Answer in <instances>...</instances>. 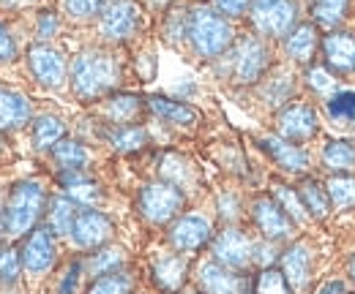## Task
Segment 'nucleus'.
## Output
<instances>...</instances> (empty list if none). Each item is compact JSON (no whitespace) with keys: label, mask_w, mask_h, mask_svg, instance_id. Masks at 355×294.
Instances as JSON below:
<instances>
[{"label":"nucleus","mask_w":355,"mask_h":294,"mask_svg":"<svg viewBox=\"0 0 355 294\" xmlns=\"http://www.w3.org/2000/svg\"><path fill=\"white\" fill-rule=\"evenodd\" d=\"M69 80H71V90L80 101H96V98L112 93L115 84L121 82V63L115 55L90 46L71 60Z\"/></svg>","instance_id":"1"},{"label":"nucleus","mask_w":355,"mask_h":294,"mask_svg":"<svg viewBox=\"0 0 355 294\" xmlns=\"http://www.w3.org/2000/svg\"><path fill=\"white\" fill-rule=\"evenodd\" d=\"M186 36L194 46V52L205 60L224 55L235 42V30L230 19L214 6H191L186 11Z\"/></svg>","instance_id":"2"},{"label":"nucleus","mask_w":355,"mask_h":294,"mask_svg":"<svg viewBox=\"0 0 355 294\" xmlns=\"http://www.w3.org/2000/svg\"><path fill=\"white\" fill-rule=\"evenodd\" d=\"M46 191L36 180H22L8 191V199L3 205L6 212V235L11 237H25L33 232L46 212Z\"/></svg>","instance_id":"3"},{"label":"nucleus","mask_w":355,"mask_h":294,"mask_svg":"<svg viewBox=\"0 0 355 294\" xmlns=\"http://www.w3.org/2000/svg\"><path fill=\"white\" fill-rule=\"evenodd\" d=\"M137 205H139V212H142L145 221H150V223L159 226V223L175 221L178 215H180V210H183V205H186V196H183V191L178 185H173V183L156 180V183L142 185Z\"/></svg>","instance_id":"4"},{"label":"nucleus","mask_w":355,"mask_h":294,"mask_svg":"<svg viewBox=\"0 0 355 294\" xmlns=\"http://www.w3.org/2000/svg\"><path fill=\"white\" fill-rule=\"evenodd\" d=\"M249 17L257 33L282 39V36H290L298 22V3L295 0H252Z\"/></svg>","instance_id":"5"},{"label":"nucleus","mask_w":355,"mask_h":294,"mask_svg":"<svg viewBox=\"0 0 355 294\" xmlns=\"http://www.w3.org/2000/svg\"><path fill=\"white\" fill-rule=\"evenodd\" d=\"M142 28V8L134 0H112L101 11L98 30L110 42H129Z\"/></svg>","instance_id":"6"},{"label":"nucleus","mask_w":355,"mask_h":294,"mask_svg":"<svg viewBox=\"0 0 355 294\" xmlns=\"http://www.w3.org/2000/svg\"><path fill=\"white\" fill-rule=\"evenodd\" d=\"M268 63H270V55L266 44L257 36H243L232 49V82L252 84L263 80Z\"/></svg>","instance_id":"7"},{"label":"nucleus","mask_w":355,"mask_h":294,"mask_svg":"<svg viewBox=\"0 0 355 294\" xmlns=\"http://www.w3.org/2000/svg\"><path fill=\"white\" fill-rule=\"evenodd\" d=\"M55 259H58V246H55V232L49 226H36L33 232L25 235V243L19 248V261L28 275L49 273Z\"/></svg>","instance_id":"8"},{"label":"nucleus","mask_w":355,"mask_h":294,"mask_svg":"<svg viewBox=\"0 0 355 294\" xmlns=\"http://www.w3.org/2000/svg\"><path fill=\"white\" fill-rule=\"evenodd\" d=\"M31 77L44 87H60L66 80V57L52 44H33L25 55Z\"/></svg>","instance_id":"9"},{"label":"nucleus","mask_w":355,"mask_h":294,"mask_svg":"<svg viewBox=\"0 0 355 294\" xmlns=\"http://www.w3.org/2000/svg\"><path fill=\"white\" fill-rule=\"evenodd\" d=\"M214 261L227 270H243L254 261V243L241 229H224L214 237Z\"/></svg>","instance_id":"10"},{"label":"nucleus","mask_w":355,"mask_h":294,"mask_svg":"<svg viewBox=\"0 0 355 294\" xmlns=\"http://www.w3.org/2000/svg\"><path fill=\"white\" fill-rule=\"evenodd\" d=\"M252 218L257 223V229L263 232L268 243H276V240H287L295 229L293 218L279 208V202L273 196H257L254 205H252Z\"/></svg>","instance_id":"11"},{"label":"nucleus","mask_w":355,"mask_h":294,"mask_svg":"<svg viewBox=\"0 0 355 294\" xmlns=\"http://www.w3.org/2000/svg\"><path fill=\"white\" fill-rule=\"evenodd\" d=\"M170 246L180 253H194L200 251L211 237H214V229H211V221L205 215H180L175 223L170 226Z\"/></svg>","instance_id":"12"},{"label":"nucleus","mask_w":355,"mask_h":294,"mask_svg":"<svg viewBox=\"0 0 355 294\" xmlns=\"http://www.w3.org/2000/svg\"><path fill=\"white\" fill-rule=\"evenodd\" d=\"M69 235L77 248H101L112 237V221L98 210H80Z\"/></svg>","instance_id":"13"},{"label":"nucleus","mask_w":355,"mask_h":294,"mask_svg":"<svg viewBox=\"0 0 355 294\" xmlns=\"http://www.w3.org/2000/svg\"><path fill=\"white\" fill-rule=\"evenodd\" d=\"M276 131L282 139L306 142L317 134V115L309 104H290L276 115Z\"/></svg>","instance_id":"14"},{"label":"nucleus","mask_w":355,"mask_h":294,"mask_svg":"<svg viewBox=\"0 0 355 294\" xmlns=\"http://www.w3.org/2000/svg\"><path fill=\"white\" fill-rule=\"evenodd\" d=\"M322 55L331 71L336 74H355V36L334 30L322 39Z\"/></svg>","instance_id":"15"},{"label":"nucleus","mask_w":355,"mask_h":294,"mask_svg":"<svg viewBox=\"0 0 355 294\" xmlns=\"http://www.w3.org/2000/svg\"><path fill=\"white\" fill-rule=\"evenodd\" d=\"M260 145H263V150H266L268 156L282 169H287V172H306L309 169L306 150L301 145L290 142V139H282V136L273 134V136H263Z\"/></svg>","instance_id":"16"},{"label":"nucleus","mask_w":355,"mask_h":294,"mask_svg":"<svg viewBox=\"0 0 355 294\" xmlns=\"http://www.w3.org/2000/svg\"><path fill=\"white\" fill-rule=\"evenodd\" d=\"M282 275H284V281L290 284L293 292H298L309 284L311 251L306 243H293L287 251L282 253Z\"/></svg>","instance_id":"17"},{"label":"nucleus","mask_w":355,"mask_h":294,"mask_svg":"<svg viewBox=\"0 0 355 294\" xmlns=\"http://www.w3.org/2000/svg\"><path fill=\"white\" fill-rule=\"evenodd\" d=\"M31 101L14 90V87H6L0 84V131H17L31 120Z\"/></svg>","instance_id":"18"},{"label":"nucleus","mask_w":355,"mask_h":294,"mask_svg":"<svg viewBox=\"0 0 355 294\" xmlns=\"http://www.w3.org/2000/svg\"><path fill=\"white\" fill-rule=\"evenodd\" d=\"M197 284L202 294H241V278L219 261H205L197 270Z\"/></svg>","instance_id":"19"},{"label":"nucleus","mask_w":355,"mask_h":294,"mask_svg":"<svg viewBox=\"0 0 355 294\" xmlns=\"http://www.w3.org/2000/svg\"><path fill=\"white\" fill-rule=\"evenodd\" d=\"M186 270H189V261L186 256H178V253H167V256H159L153 261V281L162 292L175 294L183 281H186Z\"/></svg>","instance_id":"20"},{"label":"nucleus","mask_w":355,"mask_h":294,"mask_svg":"<svg viewBox=\"0 0 355 294\" xmlns=\"http://www.w3.org/2000/svg\"><path fill=\"white\" fill-rule=\"evenodd\" d=\"M60 183L66 188V196L77 205H85V208H93L104 199L98 183H93L88 174H83V169H71V172H63L60 174Z\"/></svg>","instance_id":"21"},{"label":"nucleus","mask_w":355,"mask_h":294,"mask_svg":"<svg viewBox=\"0 0 355 294\" xmlns=\"http://www.w3.org/2000/svg\"><path fill=\"white\" fill-rule=\"evenodd\" d=\"M145 107H148L153 115H159L162 120L175 123V126H194V123L200 120V112H197L194 107H189V104H183V101L164 98V95H150V98L145 101Z\"/></svg>","instance_id":"22"},{"label":"nucleus","mask_w":355,"mask_h":294,"mask_svg":"<svg viewBox=\"0 0 355 294\" xmlns=\"http://www.w3.org/2000/svg\"><path fill=\"white\" fill-rule=\"evenodd\" d=\"M139 112H142V101L132 93H115V95H110V101L104 107L107 120H112L115 126H134Z\"/></svg>","instance_id":"23"},{"label":"nucleus","mask_w":355,"mask_h":294,"mask_svg":"<svg viewBox=\"0 0 355 294\" xmlns=\"http://www.w3.org/2000/svg\"><path fill=\"white\" fill-rule=\"evenodd\" d=\"M31 139L36 150H52L60 139H66V126L55 115H39L31 128Z\"/></svg>","instance_id":"24"},{"label":"nucleus","mask_w":355,"mask_h":294,"mask_svg":"<svg viewBox=\"0 0 355 294\" xmlns=\"http://www.w3.org/2000/svg\"><path fill=\"white\" fill-rule=\"evenodd\" d=\"M317 28L314 25H298L293 28V33L287 36V55L298 63H309L317 52Z\"/></svg>","instance_id":"25"},{"label":"nucleus","mask_w":355,"mask_h":294,"mask_svg":"<svg viewBox=\"0 0 355 294\" xmlns=\"http://www.w3.org/2000/svg\"><path fill=\"white\" fill-rule=\"evenodd\" d=\"M77 202H71L69 196H55L46 202V221H49V229L55 235H69L71 226H74V218H77Z\"/></svg>","instance_id":"26"},{"label":"nucleus","mask_w":355,"mask_h":294,"mask_svg":"<svg viewBox=\"0 0 355 294\" xmlns=\"http://www.w3.org/2000/svg\"><path fill=\"white\" fill-rule=\"evenodd\" d=\"M49 153H52V161L63 169V172L83 169L90 158L88 147H85L83 142H77V139H60Z\"/></svg>","instance_id":"27"},{"label":"nucleus","mask_w":355,"mask_h":294,"mask_svg":"<svg viewBox=\"0 0 355 294\" xmlns=\"http://www.w3.org/2000/svg\"><path fill=\"white\" fill-rule=\"evenodd\" d=\"M298 196H301V202H304V210L309 212L311 218H317V221L328 218V212H331L328 191H325L317 180H304V183L298 185Z\"/></svg>","instance_id":"28"},{"label":"nucleus","mask_w":355,"mask_h":294,"mask_svg":"<svg viewBox=\"0 0 355 294\" xmlns=\"http://www.w3.org/2000/svg\"><path fill=\"white\" fill-rule=\"evenodd\" d=\"M322 164L331 172H350L355 169V142L350 139H334L322 150Z\"/></svg>","instance_id":"29"},{"label":"nucleus","mask_w":355,"mask_h":294,"mask_svg":"<svg viewBox=\"0 0 355 294\" xmlns=\"http://www.w3.org/2000/svg\"><path fill=\"white\" fill-rule=\"evenodd\" d=\"M107 139L118 153H137L148 145V131L142 126H115L107 131Z\"/></svg>","instance_id":"30"},{"label":"nucleus","mask_w":355,"mask_h":294,"mask_svg":"<svg viewBox=\"0 0 355 294\" xmlns=\"http://www.w3.org/2000/svg\"><path fill=\"white\" fill-rule=\"evenodd\" d=\"M132 286H134V278L121 267V270H112L107 275H98L90 284L88 294H129Z\"/></svg>","instance_id":"31"},{"label":"nucleus","mask_w":355,"mask_h":294,"mask_svg":"<svg viewBox=\"0 0 355 294\" xmlns=\"http://www.w3.org/2000/svg\"><path fill=\"white\" fill-rule=\"evenodd\" d=\"M347 14V0H314L311 17L322 28H336Z\"/></svg>","instance_id":"32"},{"label":"nucleus","mask_w":355,"mask_h":294,"mask_svg":"<svg viewBox=\"0 0 355 294\" xmlns=\"http://www.w3.org/2000/svg\"><path fill=\"white\" fill-rule=\"evenodd\" d=\"M270 196L279 202V208H282V210H284L287 215H290V218H293V223H295V221H306V218H309V212L304 210V202H301L298 191H293L290 185H284V183H276Z\"/></svg>","instance_id":"33"},{"label":"nucleus","mask_w":355,"mask_h":294,"mask_svg":"<svg viewBox=\"0 0 355 294\" xmlns=\"http://www.w3.org/2000/svg\"><path fill=\"white\" fill-rule=\"evenodd\" d=\"M328 199L339 208V210H347L355 205V180L353 177H334L328 183Z\"/></svg>","instance_id":"34"},{"label":"nucleus","mask_w":355,"mask_h":294,"mask_svg":"<svg viewBox=\"0 0 355 294\" xmlns=\"http://www.w3.org/2000/svg\"><path fill=\"white\" fill-rule=\"evenodd\" d=\"M123 251L121 248H101V251L93 253V259H90V270H93V275H107V273H112V270H121L123 267Z\"/></svg>","instance_id":"35"},{"label":"nucleus","mask_w":355,"mask_h":294,"mask_svg":"<svg viewBox=\"0 0 355 294\" xmlns=\"http://www.w3.org/2000/svg\"><path fill=\"white\" fill-rule=\"evenodd\" d=\"M107 0H63V8L71 19L77 22H88L93 17H101Z\"/></svg>","instance_id":"36"},{"label":"nucleus","mask_w":355,"mask_h":294,"mask_svg":"<svg viewBox=\"0 0 355 294\" xmlns=\"http://www.w3.org/2000/svg\"><path fill=\"white\" fill-rule=\"evenodd\" d=\"M22 273L19 251L11 246H0V284H14Z\"/></svg>","instance_id":"37"},{"label":"nucleus","mask_w":355,"mask_h":294,"mask_svg":"<svg viewBox=\"0 0 355 294\" xmlns=\"http://www.w3.org/2000/svg\"><path fill=\"white\" fill-rule=\"evenodd\" d=\"M254 294H293V289H290V284L284 281V275H282L279 270L266 267V270L260 273V278H257Z\"/></svg>","instance_id":"38"},{"label":"nucleus","mask_w":355,"mask_h":294,"mask_svg":"<svg viewBox=\"0 0 355 294\" xmlns=\"http://www.w3.org/2000/svg\"><path fill=\"white\" fill-rule=\"evenodd\" d=\"M328 112H331V118H336V120H355V93L345 90V93L331 95Z\"/></svg>","instance_id":"39"},{"label":"nucleus","mask_w":355,"mask_h":294,"mask_svg":"<svg viewBox=\"0 0 355 294\" xmlns=\"http://www.w3.org/2000/svg\"><path fill=\"white\" fill-rule=\"evenodd\" d=\"M58 30H60V19H58V14L49 11V8L39 11V17H36V36H39L42 42H46V39H52Z\"/></svg>","instance_id":"40"},{"label":"nucleus","mask_w":355,"mask_h":294,"mask_svg":"<svg viewBox=\"0 0 355 294\" xmlns=\"http://www.w3.org/2000/svg\"><path fill=\"white\" fill-rule=\"evenodd\" d=\"M14 60H17V42H14V33L8 30L6 22H0V66L14 63Z\"/></svg>","instance_id":"41"},{"label":"nucleus","mask_w":355,"mask_h":294,"mask_svg":"<svg viewBox=\"0 0 355 294\" xmlns=\"http://www.w3.org/2000/svg\"><path fill=\"white\" fill-rule=\"evenodd\" d=\"M309 84L317 90V93H331L336 87V80L325 71V68H311L309 71Z\"/></svg>","instance_id":"42"},{"label":"nucleus","mask_w":355,"mask_h":294,"mask_svg":"<svg viewBox=\"0 0 355 294\" xmlns=\"http://www.w3.org/2000/svg\"><path fill=\"white\" fill-rule=\"evenodd\" d=\"M252 8V0H216V11L224 17H243Z\"/></svg>","instance_id":"43"},{"label":"nucleus","mask_w":355,"mask_h":294,"mask_svg":"<svg viewBox=\"0 0 355 294\" xmlns=\"http://www.w3.org/2000/svg\"><path fill=\"white\" fill-rule=\"evenodd\" d=\"M80 270H83V264H80V261H74V264L69 267V273H66V278H63V284H60V294H74V292H77V284H80Z\"/></svg>","instance_id":"44"},{"label":"nucleus","mask_w":355,"mask_h":294,"mask_svg":"<svg viewBox=\"0 0 355 294\" xmlns=\"http://www.w3.org/2000/svg\"><path fill=\"white\" fill-rule=\"evenodd\" d=\"M317 294H347V292H345V284L342 281H328V284H322V289Z\"/></svg>","instance_id":"45"},{"label":"nucleus","mask_w":355,"mask_h":294,"mask_svg":"<svg viewBox=\"0 0 355 294\" xmlns=\"http://www.w3.org/2000/svg\"><path fill=\"white\" fill-rule=\"evenodd\" d=\"M3 235H6V212L0 208V240H3Z\"/></svg>","instance_id":"46"},{"label":"nucleus","mask_w":355,"mask_h":294,"mask_svg":"<svg viewBox=\"0 0 355 294\" xmlns=\"http://www.w3.org/2000/svg\"><path fill=\"white\" fill-rule=\"evenodd\" d=\"M350 275H353V281H355V253L350 256Z\"/></svg>","instance_id":"47"}]
</instances>
